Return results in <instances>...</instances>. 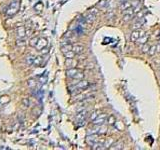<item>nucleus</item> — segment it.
<instances>
[{"mask_svg": "<svg viewBox=\"0 0 160 150\" xmlns=\"http://www.w3.org/2000/svg\"><path fill=\"white\" fill-rule=\"evenodd\" d=\"M19 8H20V1L19 0H12L10 4L8 5L7 9H6V15L11 17L19 11Z\"/></svg>", "mask_w": 160, "mask_h": 150, "instance_id": "1", "label": "nucleus"}, {"mask_svg": "<svg viewBox=\"0 0 160 150\" xmlns=\"http://www.w3.org/2000/svg\"><path fill=\"white\" fill-rule=\"evenodd\" d=\"M89 87V81L87 80H80L78 81L77 83H75V85H74V87H72L71 88V91L74 93H78V92H81V91H83V90H86L87 88Z\"/></svg>", "mask_w": 160, "mask_h": 150, "instance_id": "2", "label": "nucleus"}, {"mask_svg": "<svg viewBox=\"0 0 160 150\" xmlns=\"http://www.w3.org/2000/svg\"><path fill=\"white\" fill-rule=\"evenodd\" d=\"M86 116H87V110L86 109H82V111H80L76 115V121L79 123V125H84Z\"/></svg>", "mask_w": 160, "mask_h": 150, "instance_id": "3", "label": "nucleus"}, {"mask_svg": "<svg viewBox=\"0 0 160 150\" xmlns=\"http://www.w3.org/2000/svg\"><path fill=\"white\" fill-rule=\"evenodd\" d=\"M106 121H107V116H106V114L102 113V114H99L93 120V124L94 125H103Z\"/></svg>", "mask_w": 160, "mask_h": 150, "instance_id": "4", "label": "nucleus"}, {"mask_svg": "<svg viewBox=\"0 0 160 150\" xmlns=\"http://www.w3.org/2000/svg\"><path fill=\"white\" fill-rule=\"evenodd\" d=\"M145 34H146L145 31H143V30H141V29H135V30L131 33V40H132V41H137L141 36H143V35H145Z\"/></svg>", "mask_w": 160, "mask_h": 150, "instance_id": "5", "label": "nucleus"}, {"mask_svg": "<svg viewBox=\"0 0 160 150\" xmlns=\"http://www.w3.org/2000/svg\"><path fill=\"white\" fill-rule=\"evenodd\" d=\"M48 45V41H47V39L46 38H39L38 39V42H37V44H36V46L35 48L37 49V50H42L43 48H45L47 47Z\"/></svg>", "mask_w": 160, "mask_h": 150, "instance_id": "6", "label": "nucleus"}, {"mask_svg": "<svg viewBox=\"0 0 160 150\" xmlns=\"http://www.w3.org/2000/svg\"><path fill=\"white\" fill-rule=\"evenodd\" d=\"M144 23H145L144 17H142V18H136V20H135V22L133 23V26H132V27H133L134 30H135V29H140L141 26Z\"/></svg>", "mask_w": 160, "mask_h": 150, "instance_id": "7", "label": "nucleus"}, {"mask_svg": "<svg viewBox=\"0 0 160 150\" xmlns=\"http://www.w3.org/2000/svg\"><path fill=\"white\" fill-rule=\"evenodd\" d=\"M44 63V59L41 56H37V57H34V61H33V66H36V67H40L42 66V64Z\"/></svg>", "mask_w": 160, "mask_h": 150, "instance_id": "8", "label": "nucleus"}, {"mask_svg": "<svg viewBox=\"0 0 160 150\" xmlns=\"http://www.w3.org/2000/svg\"><path fill=\"white\" fill-rule=\"evenodd\" d=\"M26 31H25V27L24 26H19L17 28V38H25Z\"/></svg>", "mask_w": 160, "mask_h": 150, "instance_id": "9", "label": "nucleus"}, {"mask_svg": "<svg viewBox=\"0 0 160 150\" xmlns=\"http://www.w3.org/2000/svg\"><path fill=\"white\" fill-rule=\"evenodd\" d=\"M72 50L75 54H81L84 51V47L80 45V44H75V45L72 46Z\"/></svg>", "mask_w": 160, "mask_h": 150, "instance_id": "10", "label": "nucleus"}, {"mask_svg": "<svg viewBox=\"0 0 160 150\" xmlns=\"http://www.w3.org/2000/svg\"><path fill=\"white\" fill-rule=\"evenodd\" d=\"M80 70H78L77 68H75V67H73V68H69L67 71H66V74H67V76L70 77V78H73L75 75H76V73L77 72H79Z\"/></svg>", "mask_w": 160, "mask_h": 150, "instance_id": "11", "label": "nucleus"}, {"mask_svg": "<svg viewBox=\"0 0 160 150\" xmlns=\"http://www.w3.org/2000/svg\"><path fill=\"white\" fill-rule=\"evenodd\" d=\"M132 7V4H131V2L130 1H125V2H122L121 3V5H120V9L122 10V11H126V10H128L129 8H131Z\"/></svg>", "mask_w": 160, "mask_h": 150, "instance_id": "12", "label": "nucleus"}, {"mask_svg": "<svg viewBox=\"0 0 160 150\" xmlns=\"http://www.w3.org/2000/svg\"><path fill=\"white\" fill-rule=\"evenodd\" d=\"M132 17H133V11H126L124 13V15H123L122 19H123L124 22H128L132 19Z\"/></svg>", "mask_w": 160, "mask_h": 150, "instance_id": "13", "label": "nucleus"}, {"mask_svg": "<svg viewBox=\"0 0 160 150\" xmlns=\"http://www.w3.org/2000/svg\"><path fill=\"white\" fill-rule=\"evenodd\" d=\"M95 19H96V14H93L91 12L85 17V20H86L87 23H92V22H94Z\"/></svg>", "mask_w": 160, "mask_h": 150, "instance_id": "14", "label": "nucleus"}, {"mask_svg": "<svg viewBox=\"0 0 160 150\" xmlns=\"http://www.w3.org/2000/svg\"><path fill=\"white\" fill-rule=\"evenodd\" d=\"M66 65L68 66L69 68H73L77 65V62L74 60V58H70V59H67L66 60Z\"/></svg>", "mask_w": 160, "mask_h": 150, "instance_id": "15", "label": "nucleus"}, {"mask_svg": "<svg viewBox=\"0 0 160 150\" xmlns=\"http://www.w3.org/2000/svg\"><path fill=\"white\" fill-rule=\"evenodd\" d=\"M147 40H148V35L146 34V35L141 36L136 42H137V44H139V45H143V44H145V43L147 42Z\"/></svg>", "mask_w": 160, "mask_h": 150, "instance_id": "16", "label": "nucleus"}, {"mask_svg": "<svg viewBox=\"0 0 160 150\" xmlns=\"http://www.w3.org/2000/svg\"><path fill=\"white\" fill-rule=\"evenodd\" d=\"M83 78H84V74H83V72H82V71H79V72L76 73V75H75L72 79H74V80L76 81V82H74V83H77L78 81L82 80Z\"/></svg>", "mask_w": 160, "mask_h": 150, "instance_id": "17", "label": "nucleus"}, {"mask_svg": "<svg viewBox=\"0 0 160 150\" xmlns=\"http://www.w3.org/2000/svg\"><path fill=\"white\" fill-rule=\"evenodd\" d=\"M64 56L66 59H70V58H74L75 53L73 52V50H69L67 52H64Z\"/></svg>", "mask_w": 160, "mask_h": 150, "instance_id": "18", "label": "nucleus"}, {"mask_svg": "<svg viewBox=\"0 0 160 150\" xmlns=\"http://www.w3.org/2000/svg\"><path fill=\"white\" fill-rule=\"evenodd\" d=\"M42 9H43V4H42V2H37L34 6V10L36 12H40Z\"/></svg>", "mask_w": 160, "mask_h": 150, "instance_id": "19", "label": "nucleus"}, {"mask_svg": "<svg viewBox=\"0 0 160 150\" xmlns=\"http://www.w3.org/2000/svg\"><path fill=\"white\" fill-rule=\"evenodd\" d=\"M72 46L73 45H71L70 43H66V44H64L63 46H62V51H63V53L64 52H67V51H69V50H72Z\"/></svg>", "mask_w": 160, "mask_h": 150, "instance_id": "20", "label": "nucleus"}, {"mask_svg": "<svg viewBox=\"0 0 160 150\" xmlns=\"http://www.w3.org/2000/svg\"><path fill=\"white\" fill-rule=\"evenodd\" d=\"M38 37H34V38H32V39H30V42H29V45L32 47H35L36 46V44H37V42H38Z\"/></svg>", "mask_w": 160, "mask_h": 150, "instance_id": "21", "label": "nucleus"}, {"mask_svg": "<svg viewBox=\"0 0 160 150\" xmlns=\"http://www.w3.org/2000/svg\"><path fill=\"white\" fill-rule=\"evenodd\" d=\"M115 121H116V120H115V117L113 115L109 116V117L107 118V122H108L109 125H114Z\"/></svg>", "mask_w": 160, "mask_h": 150, "instance_id": "22", "label": "nucleus"}, {"mask_svg": "<svg viewBox=\"0 0 160 150\" xmlns=\"http://www.w3.org/2000/svg\"><path fill=\"white\" fill-rule=\"evenodd\" d=\"M156 50H157V46H155V45H154V46H151V47H150V49H149V51H148L149 55L153 56V55L155 54Z\"/></svg>", "mask_w": 160, "mask_h": 150, "instance_id": "23", "label": "nucleus"}, {"mask_svg": "<svg viewBox=\"0 0 160 150\" xmlns=\"http://www.w3.org/2000/svg\"><path fill=\"white\" fill-rule=\"evenodd\" d=\"M25 60H26V63L28 65H32L33 64V61H34V57L33 56H27Z\"/></svg>", "mask_w": 160, "mask_h": 150, "instance_id": "24", "label": "nucleus"}, {"mask_svg": "<svg viewBox=\"0 0 160 150\" xmlns=\"http://www.w3.org/2000/svg\"><path fill=\"white\" fill-rule=\"evenodd\" d=\"M141 48H142V51L144 52V53H148V51H149V49H150V47L145 43V44H143V45H141Z\"/></svg>", "mask_w": 160, "mask_h": 150, "instance_id": "25", "label": "nucleus"}, {"mask_svg": "<svg viewBox=\"0 0 160 150\" xmlns=\"http://www.w3.org/2000/svg\"><path fill=\"white\" fill-rule=\"evenodd\" d=\"M98 115H99V112H98V111H94V112L92 113L91 117H90V118H91L92 121H93V120H94V119H95V118H96V117H97Z\"/></svg>", "mask_w": 160, "mask_h": 150, "instance_id": "26", "label": "nucleus"}, {"mask_svg": "<svg viewBox=\"0 0 160 150\" xmlns=\"http://www.w3.org/2000/svg\"><path fill=\"white\" fill-rule=\"evenodd\" d=\"M40 52H41L42 54H47V53L49 52V49H48L47 47H45V48H43L42 50H40Z\"/></svg>", "mask_w": 160, "mask_h": 150, "instance_id": "27", "label": "nucleus"}]
</instances>
